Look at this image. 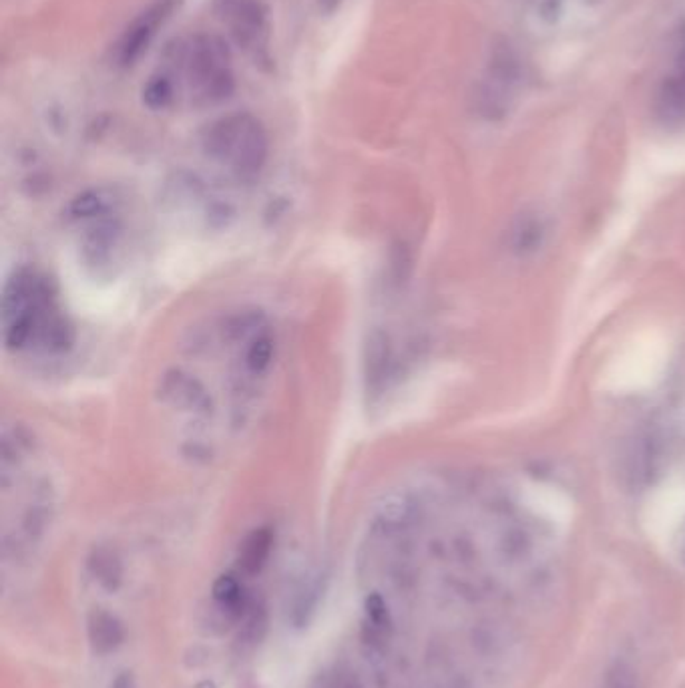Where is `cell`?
I'll return each instance as SVG.
<instances>
[{
  "label": "cell",
  "instance_id": "8992f818",
  "mask_svg": "<svg viewBox=\"0 0 685 688\" xmlns=\"http://www.w3.org/2000/svg\"><path fill=\"white\" fill-rule=\"evenodd\" d=\"M87 632H89L91 648L99 656L111 655V652L119 648L125 640L123 624L117 620L113 614L105 610H95L91 616H89Z\"/></svg>",
  "mask_w": 685,
  "mask_h": 688
},
{
  "label": "cell",
  "instance_id": "ba28073f",
  "mask_svg": "<svg viewBox=\"0 0 685 688\" xmlns=\"http://www.w3.org/2000/svg\"><path fill=\"white\" fill-rule=\"evenodd\" d=\"M662 87L660 99L663 109L671 113H685V42L681 44L675 71L665 79Z\"/></svg>",
  "mask_w": 685,
  "mask_h": 688
},
{
  "label": "cell",
  "instance_id": "8fae6325",
  "mask_svg": "<svg viewBox=\"0 0 685 688\" xmlns=\"http://www.w3.org/2000/svg\"><path fill=\"white\" fill-rule=\"evenodd\" d=\"M603 688H637L633 668L625 663H615L607 670Z\"/></svg>",
  "mask_w": 685,
  "mask_h": 688
},
{
  "label": "cell",
  "instance_id": "277c9868",
  "mask_svg": "<svg viewBox=\"0 0 685 688\" xmlns=\"http://www.w3.org/2000/svg\"><path fill=\"white\" fill-rule=\"evenodd\" d=\"M215 13L228 26L238 47L258 51L264 47L267 31V11L261 0H215Z\"/></svg>",
  "mask_w": 685,
  "mask_h": 688
},
{
  "label": "cell",
  "instance_id": "9c48e42d",
  "mask_svg": "<svg viewBox=\"0 0 685 688\" xmlns=\"http://www.w3.org/2000/svg\"><path fill=\"white\" fill-rule=\"evenodd\" d=\"M93 576L99 584H101L107 592H117L123 582V568L119 558L115 556L109 550H99L93 553L91 561H89Z\"/></svg>",
  "mask_w": 685,
  "mask_h": 688
},
{
  "label": "cell",
  "instance_id": "2e32d148",
  "mask_svg": "<svg viewBox=\"0 0 685 688\" xmlns=\"http://www.w3.org/2000/svg\"><path fill=\"white\" fill-rule=\"evenodd\" d=\"M340 3H342V0H318V6H320L322 13L332 14L340 6Z\"/></svg>",
  "mask_w": 685,
  "mask_h": 688
},
{
  "label": "cell",
  "instance_id": "e0dca14e",
  "mask_svg": "<svg viewBox=\"0 0 685 688\" xmlns=\"http://www.w3.org/2000/svg\"><path fill=\"white\" fill-rule=\"evenodd\" d=\"M193 688H218V686H215L211 681H203V683H200V684H195Z\"/></svg>",
  "mask_w": 685,
  "mask_h": 688
},
{
  "label": "cell",
  "instance_id": "9a60e30c",
  "mask_svg": "<svg viewBox=\"0 0 685 688\" xmlns=\"http://www.w3.org/2000/svg\"><path fill=\"white\" fill-rule=\"evenodd\" d=\"M109 688H137V683H135V676L131 673H121Z\"/></svg>",
  "mask_w": 685,
  "mask_h": 688
},
{
  "label": "cell",
  "instance_id": "4fadbf2b",
  "mask_svg": "<svg viewBox=\"0 0 685 688\" xmlns=\"http://www.w3.org/2000/svg\"><path fill=\"white\" fill-rule=\"evenodd\" d=\"M328 688H362V683L352 673H338L332 678Z\"/></svg>",
  "mask_w": 685,
  "mask_h": 688
},
{
  "label": "cell",
  "instance_id": "5b68a950",
  "mask_svg": "<svg viewBox=\"0 0 685 688\" xmlns=\"http://www.w3.org/2000/svg\"><path fill=\"white\" fill-rule=\"evenodd\" d=\"M174 5L175 0H157L149 11L143 13L139 19L125 31L119 49H117V59H119L121 65H133V62L143 55V51H147L151 39L155 37L159 24L167 19L171 11H174Z\"/></svg>",
  "mask_w": 685,
  "mask_h": 688
},
{
  "label": "cell",
  "instance_id": "52a82bcc",
  "mask_svg": "<svg viewBox=\"0 0 685 688\" xmlns=\"http://www.w3.org/2000/svg\"><path fill=\"white\" fill-rule=\"evenodd\" d=\"M269 550H272V533L266 530H259L256 533H251L246 540V543L241 546L239 551V566L246 574L254 576L261 568L266 566V560L269 556Z\"/></svg>",
  "mask_w": 685,
  "mask_h": 688
},
{
  "label": "cell",
  "instance_id": "7c38bea8",
  "mask_svg": "<svg viewBox=\"0 0 685 688\" xmlns=\"http://www.w3.org/2000/svg\"><path fill=\"white\" fill-rule=\"evenodd\" d=\"M366 618L372 624L376 632L384 630L386 622H389V610H386V604L380 594H371L366 598Z\"/></svg>",
  "mask_w": 685,
  "mask_h": 688
},
{
  "label": "cell",
  "instance_id": "7a4b0ae2",
  "mask_svg": "<svg viewBox=\"0 0 685 688\" xmlns=\"http://www.w3.org/2000/svg\"><path fill=\"white\" fill-rule=\"evenodd\" d=\"M205 147L213 157L228 162L239 172H254L264 162L267 139L258 119L238 113L215 121L207 129Z\"/></svg>",
  "mask_w": 685,
  "mask_h": 688
},
{
  "label": "cell",
  "instance_id": "3957f363",
  "mask_svg": "<svg viewBox=\"0 0 685 688\" xmlns=\"http://www.w3.org/2000/svg\"><path fill=\"white\" fill-rule=\"evenodd\" d=\"M521 81V61L509 42L493 49L489 65L479 83V105L484 113L494 115L507 111V107Z\"/></svg>",
  "mask_w": 685,
  "mask_h": 688
},
{
  "label": "cell",
  "instance_id": "6da1fadb",
  "mask_svg": "<svg viewBox=\"0 0 685 688\" xmlns=\"http://www.w3.org/2000/svg\"><path fill=\"white\" fill-rule=\"evenodd\" d=\"M185 75L195 101L220 103L233 93L236 77L231 71L228 42L218 34H197L183 52Z\"/></svg>",
  "mask_w": 685,
  "mask_h": 688
},
{
  "label": "cell",
  "instance_id": "5bb4252c",
  "mask_svg": "<svg viewBox=\"0 0 685 688\" xmlns=\"http://www.w3.org/2000/svg\"><path fill=\"white\" fill-rule=\"evenodd\" d=\"M561 3L563 0H535L537 13L540 16H545V19H551V21L558 14V11H561Z\"/></svg>",
  "mask_w": 685,
  "mask_h": 688
},
{
  "label": "cell",
  "instance_id": "30bf717a",
  "mask_svg": "<svg viewBox=\"0 0 685 688\" xmlns=\"http://www.w3.org/2000/svg\"><path fill=\"white\" fill-rule=\"evenodd\" d=\"M143 99H145L151 109L167 107L171 99H174V83L167 77H153L145 89H143Z\"/></svg>",
  "mask_w": 685,
  "mask_h": 688
}]
</instances>
